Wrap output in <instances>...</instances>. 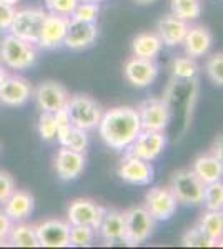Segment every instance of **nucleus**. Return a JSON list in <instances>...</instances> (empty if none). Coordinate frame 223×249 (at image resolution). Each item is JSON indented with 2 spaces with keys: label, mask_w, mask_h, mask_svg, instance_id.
Wrapping results in <instances>:
<instances>
[{
  "label": "nucleus",
  "mask_w": 223,
  "mask_h": 249,
  "mask_svg": "<svg viewBox=\"0 0 223 249\" xmlns=\"http://www.w3.org/2000/svg\"><path fill=\"white\" fill-rule=\"evenodd\" d=\"M100 138L108 148L115 151H123L133 143V140L142 131V123L137 108L115 107L103 111L99 123Z\"/></svg>",
  "instance_id": "obj_1"
},
{
  "label": "nucleus",
  "mask_w": 223,
  "mask_h": 249,
  "mask_svg": "<svg viewBox=\"0 0 223 249\" xmlns=\"http://www.w3.org/2000/svg\"><path fill=\"white\" fill-rule=\"evenodd\" d=\"M198 95V85L193 80H175L168 83L167 90H165L163 100L167 103L170 110V118L177 116L182 120L185 128L188 126L190 120H192V111L195 100Z\"/></svg>",
  "instance_id": "obj_2"
},
{
  "label": "nucleus",
  "mask_w": 223,
  "mask_h": 249,
  "mask_svg": "<svg viewBox=\"0 0 223 249\" xmlns=\"http://www.w3.org/2000/svg\"><path fill=\"white\" fill-rule=\"evenodd\" d=\"M0 60L12 70H27L37 60L35 45L9 34L0 42Z\"/></svg>",
  "instance_id": "obj_3"
},
{
  "label": "nucleus",
  "mask_w": 223,
  "mask_h": 249,
  "mask_svg": "<svg viewBox=\"0 0 223 249\" xmlns=\"http://www.w3.org/2000/svg\"><path fill=\"white\" fill-rule=\"evenodd\" d=\"M67 115L74 126L90 131L99 126L102 120L103 110L92 96L88 95H74L68 98L67 103Z\"/></svg>",
  "instance_id": "obj_4"
},
{
  "label": "nucleus",
  "mask_w": 223,
  "mask_h": 249,
  "mask_svg": "<svg viewBox=\"0 0 223 249\" xmlns=\"http://www.w3.org/2000/svg\"><path fill=\"white\" fill-rule=\"evenodd\" d=\"M168 188L175 195L177 201L182 204L198 206L203 201L205 184L198 179V176L193 173V170H188V168L177 170L173 173Z\"/></svg>",
  "instance_id": "obj_5"
},
{
  "label": "nucleus",
  "mask_w": 223,
  "mask_h": 249,
  "mask_svg": "<svg viewBox=\"0 0 223 249\" xmlns=\"http://www.w3.org/2000/svg\"><path fill=\"white\" fill-rule=\"evenodd\" d=\"M125 214V241L127 246H139L145 243L155 230V219L145 206H133Z\"/></svg>",
  "instance_id": "obj_6"
},
{
  "label": "nucleus",
  "mask_w": 223,
  "mask_h": 249,
  "mask_svg": "<svg viewBox=\"0 0 223 249\" xmlns=\"http://www.w3.org/2000/svg\"><path fill=\"white\" fill-rule=\"evenodd\" d=\"M45 17L47 12L43 9H37V7L17 10L9 32L12 35H15V37L32 43V45H37L40 29H42V23Z\"/></svg>",
  "instance_id": "obj_7"
},
{
  "label": "nucleus",
  "mask_w": 223,
  "mask_h": 249,
  "mask_svg": "<svg viewBox=\"0 0 223 249\" xmlns=\"http://www.w3.org/2000/svg\"><path fill=\"white\" fill-rule=\"evenodd\" d=\"M70 226L68 221L50 218L35 226L40 248H70Z\"/></svg>",
  "instance_id": "obj_8"
},
{
  "label": "nucleus",
  "mask_w": 223,
  "mask_h": 249,
  "mask_svg": "<svg viewBox=\"0 0 223 249\" xmlns=\"http://www.w3.org/2000/svg\"><path fill=\"white\" fill-rule=\"evenodd\" d=\"M105 208L92 199L79 198L68 204L67 221L72 226H90L93 230H99L100 223L103 219Z\"/></svg>",
  "instance_id": "obj_9"
},
{
  "label": "nucleus",
  "mask_w": 223,
  "mask_h": 249,
  "mask_svg": "<svg viewBox=\"0 0 223 249\" xmlns=\"http://www.w3.org/2000/svg\"><path fill=\"white\" fill-rule=\"evenodd\" d=\"M167 143L168 140L165 136V131L142 130L127 150L130 155L139 156L145 161H155L158 156L165 151Z\"/></svg>",
  "instance_id": "obj_10"
},
{
  "label": "nucleus",
  "mask_w": 223,
  "mask_h": 249,
  "mask_svg": "<svg viewBox=\"0 0 223 249\" xmlns=\"http://www.w3.org/2000/svg\"><path fill=\"white\" fill-rule=\"evenodd\" d=\"M117 175L122 181L133 184V186H145L150 184L153 179V166L152 161H145V160L133 156L128 153L127 156L120 160L119 166H117Z\"/></svg>",
  "instance_id": "obj_11"
},
{
  "label": "nucleus",
  "mask_w": 223,
  "mask_h": 249,
  "mask_svg": "<svg viewBox=\"0 0 223 249\" xmlns=\"http://www.w3.org/2000/svg\"><path fill=\"white\" fill-rule=\"evenodd\" d=\"M142 130L165 131L170 124V110L163 98H148L137 108Z\"/></svg>",
  "instance_id": "obj_12"
},
{
  "label": "nucleus",
  "mask_w": 223,
  "mask_h": 249,
  "mask_svg": "<svg viewBox=\"0 0 223 249\" xmlns=\"http://www.w3.org/2000/svg\"><path fill=\"white\" fill-rule=\"evenodd\" d=\"M34 98L37 102V107L45 113H57V111L67 108L68 103V91L65 90V87L59 82H43L35 88L34 91Z\"/></svg>",
  "instance_id": "obj_13"
},
{
  "label": "nucleus",
  "mask_w": 223,
  "mask_h": 249,
  "mask_svg": "<svg viewBox=\"0 0 223 249\" xmlns=\"http://www.w3.org/2000/svg\"><path fill=\"white\" fill-rule=\"evenodd\" d=\"M145 208L155 221H168L177 213L178 201L170 188L155 186L145 196Z\"/></svg>",
  "instance_id": "obj_14"
},
{
  "label": "nucleus",
  "mask_w": 223,
  "mask_h": 249,
  "mask_svg": "<svg viewBox=\"0 0 223 249\" xmlns=\"http://www.w3.org/2000/svg\"><path fill=\"white\" fill-rule=\"evenodd\" d=\"M123 75L128 80V83L137 88H145L155 82L158 75V65L155 60L130 57L123 65Z\"/></svg>",
  "instance_id": "obj_15"
},
{
  "label": "nucleus",
  "mask_w": 223,
  "mask_h": 249,
  "mask_svg": "<svg viewBox=\"0 0 223 249\" xmlns=\"http://www.w3.org/2000/svg\"><path fill=\"white\" fill-rule=\"evenodd\" d=\"M85 163H87L85 153L70 150V148L65 146H60V150L57 151L54 158L55 173L63 181H72V179L79 178L85 170Z\"/></svg>",
  "instance_id": "obj_16"
},
{
  "label": "nucleus",
  "mask_w": 223,
  "mask_h": 249,
  "mask_svg": "<svg viewBox=\"0 0 223 249\" xmlns=\"http://www.w3.org/2000/svg\"><path fill=\"white\" fill-rule=\"evenodd\" d=\"M97 37H99L97 23L80 22V20H75V18H68L63 45L68 47L70 50H77V52L85 50V48H88L95 42Z\"/></svg>",
  "instance_id": "obj_17"
},
{
  "label": "nucleus",
  "mask_w": 223,
  "mask_h": 249,
  "mask_svg": "<svg viewBox=\"0 0 223 249\" xmlns=\"http://www.w3.org/2000/svg\"><path fill=\"white\" fill-rule=\"evenodd\" d=\"M34 88L25 78L10 75L5 77L0 85V102L7 107H22L30 100Z\"/></svg>",
  "instance_id": "obj_18"
},
{
  "label": "nucleus",
  "mask_w": 223,
  "mask_h": 249,
  "mask_svg": "<svg viewBox=\"0 0 223 249\" xmlns=\"http://www.w3.org/2000/svg\"><path fill=\"white\" fill-rule=\"evenodd\" d=\"M67 25H68V17L47 14V17L42 23V29H40L37 45H40L42 48H57L63 45Z\"/></svg>",
  "instance_id": "obj_19"
},
{
  "label": "nucleus",
  "mask_w": 223,
  "mask_h": 249,
  "mask_svg": "<svg viewBox=\"0 0 223 249\" xmlns=\"http://www.w3.org/2000/svg\"><path fill=\"white\" fill-rule=\"evenodd\" d=\"M188 22L177 15L170 14L158 20L157 23V35L160 37L162 43L167 47L182 45L185 40V35L188 32Z\"/></svg>",
  "instance_id": "obj_20"
},
{
  "label": "nucleus",
  "mask_w": 223,
  "mask_h": 249,
  "mask_svg": "<svg viewBox=\"0 0 223 249\" xmlns=\"http://www.w3.org/2000/svg\"><path fill=\"white\" fill-rule=\"evenodd\" d=\"M99 234L105 244H117L125 241V214L119 210H105L99 226Z\"/></svg>",
  "instance_id": "obj_21"
},
{
  "label": "nucleus",
  "mask_w": 223,
  "mask_h": 249,
  "mask_svg": "<svg viewBox=\"0 0 223 249\" xmlns=\"http://www.w3.org/2000/svg\"><path fill=\"white\" fill-rule=\"evenodd\" d=\"M213 37L210 32L203 25H193L188 27V32L185 35V40L182 45L185 47V53L192 58H200L208 53L212 48Z\"/></svg>",
  "instance_id": "obj_22"
},
{
  "label": "nucleus",
  "mask_w": 223,
  "mask_h": 249,
  "mask_svg": "<svg viewBox=\"0 0 223 249\" xmlns=\"http://www.w3.org/2000/svg\"><path fill=\"white\" fill-rule=\"evenodd\" d=\"M3 211L7 213V216L14 221H25L30 218L32 211H34V196L25 190H17L15 188L14 193L7 198V201L2 204Z\"/></svg>",
  "instance_id": "obj_23"
},
{
  "label": "nucleus",
  "mask_w": 223,
  "mask_h": 249,
  "mask_svg": "<svg viewBox=\"0 0 223 249\" xmlns=\"http://www.w3.org/2000/svg\"><path fill=\"white\" fill-rule=\"evenodd\" d=\"M192 170L203 184L223 179V166L213 153H206V155L198 156L195 161H193Z\"/></svg>",
  "instance_id": "obj_24"
},
{
  "label": "nucleus",
  "mask_w": 223,
  "mask_h": 249,
  "mask_svg": "<svg viewBox=\"0 0 223 249\" xmlns=\"http://www.w3.org/2000/svg\"><path fill=\"white\" fill-rule=\"evenodd\" d=\"M162 43L160 37L157 34H150V32H143V34H139L135 38L132 40V52L135 57L140 58H150L155 60V57L160 53Z\"/></svg>",
  "instance_id": "obj_25"
},
{
  "label": "nucleus",
  "mask_w": 223,
  "mask_h": 249,
  "mask_svg": "<svg viewBox=\"0 0 223 249\" xmlns=\"http://www.w3.org/2000/svg\"><path fill=\"white\" fill-rule=\"evenodd\" d=\"M7 241H9L10 246H15V248H39L35 226L23 223V221L14 223Z\"/></svg>",
  "instance_id": "obj_26"
},
{
  "label": "nucleus",
  "mask_w": 223,
  "mask_h": 249,
  "mask_svg": "<svg viewBox=\"0 0 223 249\" xmlns=\"http://www.w3.org/2000/svg\"><path fill=\"white\" fill-rule=\"evenodd\" d=\"M197 228L203 232L208 239H212L213 243H218V241L223 238V210H218V211L206 210V213L202 214Z\"/></svg>",
  "instance_id": "obj_27"
},
{
  "label": "nucleus",
  "mask_w": 223,
  "mask_h": 249,
  "mask_svg": "<svg viewBox=\"0 0 223 249\" xmlns=\"http://www.w3.org/2000/svg\"><path fill=\"white\" fill-rule=\"evenodd\" d=\"M170 9L173 15L192 22L202 15V0H170Z\"/></svg>",
  "instance_id": "obj_28"
},
{
  "label": "nucleus",
  "mask_w": 223,
  "mask_h": 249,
  "mask_svg": "<svg viewBox=\"0 0 223 249\" xmlns=\"http://www.w3.org/2000/svg\"><path fill=\"white\" fill-rule=\"evenodd\" d=\"M198 73V65L192 57H177L172 62V78L175 80H193Z\"/></svg>",
  "instance_id": "obj_29"
},
{
  "label": "nucleus",
  "mask_w": 223,
  "mask_h": 249,
  "mask_svg": "<svg viewBox=\"0 0 223 249\" xmlns=\"http://www.w3.org/2000/svg\"><path fill=\"white\" fill-rule=\"evenodd\" d=\"M206 210L218 211L223 210V179L205 184L203 190V201Z\"/></svg>",
  "instance_id": "obj_30"
},
{
  "label": "nucleus",
  "mask_w": 223,
  "mask_h": 249,
  "mask_svg": "<svg viewBox=\"0 0 223 249\" xmlns=\"http://www.w3.org/2000/svg\"><path fill=\"white\" fill-rule=\"evenodd\" d=\"M95 230L90 226H70V246L88 248L95 239Z\"/></svg>",
  "instance_id": "obj_31"
},
{
  "label": "nucleus",
  "mask_w": 223,
  "mask_h": 249,
  "mask_svg": "<svg viewBox=\"0 0 223 249\" xmlns=\"http://www.w3.org/2000/svg\"><path fill=\"white\" fill-rule=\"evenodd\" d=\"M182 246L185 248H213L217 246V243H213L212 239H208L198 228H190L183 232L182 236Z\"/></svg>",
  "instance_id": "obj_32"
},
{
  "label": "nucleus",
  "mask_w": 223,
  "mask_h": 249,
  "mask_svg": "<svg viewBox=\"0 0 223 249\" xmlns=\"http://www.w3.org/2000/svg\"><path fill=\"white\" fill-rule=\"evenodd\" d=\"M37 130L39 135L43 142H54L57 140V122H55V115L54 113H45L42 111L39 116V123H37Z\"/></svg>",
  "instance_id": "obj_33"
},
{
  "label": "nucleus",
  "mask_w": 223,
  "mask_h": 249,
  "mask_svg": "<svg viewBox=\"0 0 223 249\" xmlns=\"http://www.w3.org/2000/svg\"><path fill=\"white\" fill-rule=\"evenodd\" d=\"M99 12H100V7L99 3L95 2H85V0H80L77 9L74 10L70 18H75V20H80V22H90V23H95L97 18H99Z\"/></svg>",
  "instance_id": "obj_34"
},
{
  "label": "nucleus",
  "mask_w": 223,
  "mask_h": 249,
  "mask_svg": "<svg viewBox=\"0 0 223 249\" xmlns=\"http://www.w3.org/2000/svg\"><path fill=\"white\" fill-rule=\"evenodd\" d=\"M65 148H70V150L80 151V153H85L88 148V131L82 130V128L72 126L70 133H68L65 143L62 144Z\"/></svg>",
  "instance_id": "obj_35"
},
{
  "label": "nucleus",
  "mask_w": 223,
  "mask_h": 249,
  "mask_svg": "<svg viewBox=\"0 0 223 249\" xmlns=\"http://www.w3.org/2000/svg\"><path fill=\"white\" fill-rule=\"evenodd\" d=\"M80 0H45V7L48 14L62 15V17H72Z\"/></svg>",
  "instance_id": "obj_36"
},
{
  "label": "nucleus",
  "mask_w": 223,
  "mask_h": 249,
  "mask_svg": "<svg viewBox=\"0 0 223 249\" xmlns=\"http://www.w3.org/2000/svg\"><path fill=\"white\" fill-rule=\"evenodd\" d=\"M205 71L215 85L223 87V53H215L208 58Z\"/></svg>",
  "instance_id": "obj_37"
},
{
  "label": "nucleus",
  "mask_w": 223,
  "mask_h": 249,
  "mask_svg": "<svg viewBox=\"0 0 223 249\" xmlns=\"http://www.w3.org/2000/svg\"><path fill=\"white\" fill-rule=\"evenodd\" d=\"M55 115V122H57V142L60 143V146H62L63 143H65V140H67V136L68 133H70V130H72V122H70V118H68V115H67V110L63 108V110H60V111H57Z\"/></svg>",
  "instance_id": "obj_38"
},
{
  "label": "nucleus",
  "mask_w": 223,
  "mask_h": 249,
  "mask_svg": "<svg viewBox=\"0 0 223 249\" xmlns=\"http://www.w3.org/2000/svg\"><path fill=\"white\" fill-rule=\"evenodd\" d=\"M15 181L7 171H0V204L7 201V198L14 193Z\"/></svg>",
  "instance_id": "obj_39"
},
{
  "label": "nucleus",
  "mask_w": 223,
  "mask_h": 249,
  "mask_svg": "<svg viewBox=\"0 0 223 249\" xmlns=\"http://www.w3.org/2000/svg\"><path fill=\"white\" fill-rule=\"evenodd\" d=\"M15 5L0 2V30H10V25L15 17Z\"/></svg>",
  "instance_id": "obj_40"
},
{
  "label": "nucleus",
  "mask_w": 223,
  "mask_h": 249,
  "mask_svg": "<svg viewBox=\"0 0 223 249\" xmlns=\"http://www.w3.org/2000/svg\"><path fill=\"white\" fill-rule=\"evenodd\" d=\"M12 226H14V221L7 216L5 211L0 210V244H3L7 239H9Z\"/></svg>",
  "instance_id": "obj_41"
},
{
  "label": "nucleus",
  "mask_w": 223,
  "mask_h": 249,
  "mask_svg": "<svg viewBox=\"0 0 223 249\" xmlns=\"http://www.w3.org/2000/svg\"><path fill=\"white\" fill-rule=\"evenodd\" d=\"M212 153L217 156V160L220 161V164L223 166V135L222 136H218L217 140H215V143H213V151Z\"/></svg>",
  "instance_id": "obj_42"
},
{
  "label": "nucleus",
  "mask_w": 223,
  "mask_h": 249,
  "mask_svg": "<svg viewBox=\"0 0 223 249\" xmlns=\"http://www.w3.org/2000/svg\"><path fill=\"white\" fill-rule=\"evenodd\" d=\"M7 75H5V71H3V68L0 67V85H2V82H3V78H5Z\"/></svg>",
  "instance_id": "obj_43"
},
{
  "label": "nucleus",
  "mask_w": 223,
  "mask_h": 249,
  "mask_svg": "<svg viewBox=\"0 0 223 249\" xmlns=\"http://www.w3.org/2000/svg\"><path fill=\"white\" fill-rule=\"evenodd\" d=\"M0 2H3V3H10V5H15V3H19L20 0H0Z\"/></svg>",
  "instance_id": "obj_44"
},
{
  "label": "nucleus",
  "mask_w": 223,
  "mask_h": 249,
  "mask_svg": "<svg viewBox=\"0 0 223 249\" xmlns=\"http://www.w3.org/2000/svg\"><path fill=\"white\" fill-rule=\"evenodd\" d=\"M135 2L142 3V5H147V3H152V2H155V0H135Z\"/></svg>",
  "instance_id": "obj_45"
},
{
  "label": "nucleus",
  "mask_w": 223,
  "mask_h": 249,
  "mask_svg": "<svg viewBox=\"0 0 223 249\" xmlns=\"http://www.w3.org/2000/svg\"><path fill=\"white\" fill-rule=\"evenodd\" d=\"M85 2H95V3H100V2H103V0H85Z\"/></svg>",
  "instance_id": "obj_46"
},
{
  "label": "nucleus",
  "mask_w": 223,
  "mask_h": 249,
  "mask_svg": "<svg viewBox=\"0 0 223 249\" xmlns=\"http://www.w3.org/2000/svg\"><path fill=\"white\" fill-rule=\"evenodd\" d=\"M217 246H220V248H223V238H222L220 241H218V243H217Z\"/></svg>",
  "instance_id": "obj_47"
}]
</instances>
